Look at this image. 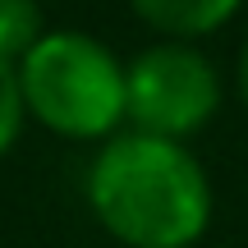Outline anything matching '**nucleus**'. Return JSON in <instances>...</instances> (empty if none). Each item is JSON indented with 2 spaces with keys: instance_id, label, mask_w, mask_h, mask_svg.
I'll list each match as a JSON object with an SVG mask.
<instances>
[{
  "instance_id": "f257e3e1",
  "label": "nucleus",
  "mask_w": 248,
  "mask_h": 248,
  "mask_svg": "<svg viewBox=\"0 0 248 248\" xmlns=\"http://www.w3.org/2000/svg\"><path fill=\"white\" fill-rule=\"evenodd\" d=\"M88 202L129 248H188L212 221V188L198 156L147 133H120L97 152Z\"/></svg>"
},
{
  "instance_id": "f03ea898",
  "label": "nucleus",
  "mask_w": 248,
  "mask_h": 248,
  "mask_svg": "<svg viewBox=\"0 0 248 248\" xmlns=\"http://www.w3.org/2000/svg\"><path fill=\"white\" fill-rule=\"evenodd\" d=\"M18 92L64 138H101L124 120V69L88 32H46L18 60Z\"/></svg>"
},
{
  "instance_id": "7ed1b4c3",
  "label": "nucleus",
  "mask_w": 248,
  "mask_h": 248,
  "mask_svg": "<svg viewBox=\"0 0 248 248\" xmlns=\"http://www.w3.org/2000/svg\"><path fill=\"white\" fill-rule=\"evenodd\" d=\"M221 106V78L212 60L184 42H161L142 51L124 69V115L147 138L179 142L184 133L202 129Z\"/></svg>"
},
{
  "instance_id": "20e7f679",
  "label": "nucleus",
  "mask_w": 248,
  "mask_h": 248,
  "mask_svg": "<svg viewBox=\"0 0 248 248\" xmlns=\"http://www.w3.org/2000/svg\"><path fill=\"white\" fill-rule=\"evenodd\" d=\"M133 14L170 37H202L234 14V0H138Z\"/></svg>"
},
{
  "instance_id": "39448f33",
  "label": "nucleus",
  "mask_w": 248,
  "mask_h": 248,
  "mask_svg": "<svg viewBox=\"0 0 248 248\" xmlns=\"http://www.w3.org/2000/svg\"><path fill=\"white\" fill-rule=\"evenodd\" d=\"M42 9L28 0H0V60L18 64L37 42H42Z\"/></svg>"
},
{
  "instance_id": "423d86ee",
  "label": "nucleus",
  "mask_w": 248,
  "mask_h": 248,
  "mask_svg": "<svg viewBox=\"0 0 248 248\" xmlns=\"http://www.w3.org/2000/svg\"><path fill=\"white\" fill-rule=\"evenodd\" d=\"M23 92H18V64L0 60V156L14 147L18 129H23Z\"/></svg>"
},
{
  "instance_id": "0eeeda50",
  "label": "nucleus",
  "mask_w": 248,
  "mask_h": 248,
  "mask_svg": "<svg viewBox=\"0 0 248 248\" xmlns=\"http://www.w3.org/2000/svg\"><path fill=\"white\" fill-rule=\"evenodd\" d=\"M239 92H244V106H248V46L239 55Z\"/></svg>"
}]
</instances>
